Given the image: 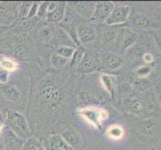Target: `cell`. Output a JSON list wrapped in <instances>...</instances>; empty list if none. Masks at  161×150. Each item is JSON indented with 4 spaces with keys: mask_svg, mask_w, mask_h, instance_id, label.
<instances>
[{
    "mask_svg": "<svg viewBox=\"0 0 161 150\" xmlns=\"http://www.w3.org/2000/svg\"><path fill=\"white\" fill-rule=\"evenodd\" d=\"M9 129L12 130L16 135L24 141L31 136V129L28 122L23 115L19 112H9L8 114Z\"/></svg>",
    "mask_w": 161,
    "mask_h": 150,
    "instance_id": "cell-1",
    "label": "cell"
},
{
    "mask_svg": "<svg viewBox=\"0 0 161 150\" xmlns=\"http://www.w3.org/2000/svg\"><path fill=\"white\" fill-rule=\"evenodd\" d=\"M40 97L43 99V102L49 108H56L62 103L63 93L57 86L52 83H46L40 87L39 90Z\"/></svg>",
    "mask_w": 161,
    "mask_h": 150,
    "instance_id": "cell-2",
    "label": "cell"
},
{
    "mask_svg": "<svg viewBox=\"0 0 161 150\" xmlns=\"http://www.w3.org/2000/svg\"><path fill=\"white\" fill-rule=\"evenodd\" d=\"M78 113L81 117L90 125L99 128L101 126L103 120L107 118L108 113L105 109L94 108V107H84L78 110Z\"/></svg>",
    "mask_w": 161,
    "mask_h": 150,
    "instance_id": "cell-3",
    "label": "cell"
},
{
    "mask_svg": "<svg viewBox=\"0 0 161 150\" xmlns=\"http://www.w3.org/2000/svg\"><path fill=\"white\" fill-rule=\"evenodd\" d=\"M115 7L113 2L109 1H102L97 2L94 7V11L90 20L94 22H105L107 18L112 13V11Z\"/></svg>",
    "mask_w": 161,
    "mask_h": 150,
    "instance_id": "cell-4",
    "label": "cell"
},
{
    "mask_svg": "<svg viewBox=\"0 0 161 150\" xmlns=\"http://www.w3.org/2000/svg\"><path fill=\"white\" fill-rule=\"evenodd\" d=\"M130 15V7L128 5H121L118 7H114L112 13L105 21V23L108 26H114L124 23L127 21Z\"/></svg>",
    "mask_w": 161,
    "mask_h": 150,
    "instance_id": "cell-5",
    "label": "cell"
},
{
    "mask_svg": "<svg viewBox=\"0 0 161 150\" xmlns=\"http://www.w3.org/2000/svg\"><path fill=\"white\" fill-rule=\"evenodd\" d=\"M60 136L70 148L79 149L82 145V138L79 132L72 127H66L60 133Z\"/></svg>",
    "mask_w": 161,
    "mask_h": 150,
    "instance_id": "cell-6",
    "label": "cell"
},
{
    "mask_svg": "<svg viewBox=\"0 0 161 150\" xmlns=\"http://www.w3.org/2000/svg\"><path fill=\"white\" fill-rule=\"evenodd\" d=\"M78 40L81 45H87V44L92 43L96 39L97 33L94 27L89 25H81L76 30Z\"/></svg>",
    "mask_w": 161,
    "mask_h": 150,
    "instance_id": "cell-7",
    "label": "cell"
},
{
    "mask_svg": "<svg viewBox=\"0 0 161 150\" xmlns=\"http://www.w3.org/2000/svg\"><path fill=\"white\" fill-rule=\"evenodd\" d=\"M2 140H3L4 145L8 147L10 150H21L22 145H23V143H24V141L22 140L20 137H18L9 128L4 130Z\"/></svg>",
    "mask_w": 161,
    "mask_h": 150,
    "instance_id": "cell-8",
    "label": "cell"
},
{
    "mask_svg": "<svg viewBox=\"0 0 161 150\" xmlns=\"http://www.w3.org/2000/svg\"><path fill=\"white\" fill-rule=\"evenodd\" d=\"M77 66H78V71L82 74L92 73V72L95 71L98 67L95 59H94L91 55L86 54V53L84 56H83L82 60L80 61V63Z\"/></svg>",
    "mask_w": 161,
    "mask_h": 150,
    "instance_id": "cell-9",
    "label": "cell"
},
{
    "mask_svg": "<svg viewBox=\"0 0 161 150\" xmlns=\"http://www.w3.org/2000/svg\"><path fill=\"white\" fill-rule=\"evenodd\" d=\"M158 125V121L154 117H148L141 121H139L136 124L137 129L139 130L144 135H151L152 133L156 130Z\"/></svg>",
    "mask_w": 161,
    "mask_h": 150,
    "instance_id": "cell-10",
    "label": "cell"
},
{
    "mask_svg": "<svg viewBox=\"0 0 161 150\" xmlns=\"http://www.w3.org/2000/svg\"><path fill=\"white\" fill-rule=\"evenodd\" d=\"M0 89H1L3 95L10 101H17L21 97V91L13 84H8V83L1 84Z\"/></svg>",
    "mask_w": 161,
    "mask_h": 150,
    "instance_id": "cell-11",
    "label": "cell"
},
{
    "mask_svg": "<svg viewBox=\"0 0 161 150\" xmlns=\"http://www.w3.org/2000/svg\"><path fill=\"white\" fill-rule=\"evenodd\" d=\"M65 11H66V2H58L57 7L52 12L47 14V20L55 24L59 23L64 18Z\"/></svg>",
    "mask_w": 161,
    "mask_h": 150,
    "instance_id": "cell-12",
    "label": "cell"
},
{
    "mask_svg": "<svg viewBox=\"0 0 161 150\" xmlns=\"http://www.w3.org/2000/svg\"><path fill=\"white\" fill-rule=\"evenodd\" d=\"M73 7L74 9L78 12L81 16L85 18H91L92 13L94 11V7L95 4L91 2H73Z\"/></svg>",
    "mask_w": 161,
    "mask_h": 150,
    "instance_id": "cell-13",
    "label": "cell"
},
{
    "mask_svg": "<svg viewBox=\"0 0 161 150\" xmlns=\"http://www.w3.org/2000/svg\"><path fill=\"white\" fill-rule=\"evenodd\" d=\"M49 150H69L70 147L65 143L60 134H52L48 137Z\"/></svg>",
    "mask_w": 161,
    "mask_h": 150,
    "instance_id": "cell-14",
    "label": "cell"
},
{
    "mask_svg": "<svg viewBox=\"0 0 161 150\" xmlns=\"http://www.w3.org/2000/svg\"><path fill=\"white\" fill-rule=\"evenodd\" d=\"M136 40H137V34L134 31H132L130 29L124 30L123 39H122V42H121L120 50L122 52H124L125 50H127L129 47H131L133 44L136 42Z\"/></svg>",
    "mask_w": 161,
    "mask_h": 150,
    "instance_id": "cell-15",
    "label": "cell"
},
{
    "mask_svg": "<svg viewBox=\"0 0 161 150\" xmlns=\"http://www.w3.org/2000/svg\"><path fill=\"white\" fill-rule=\"evenodd\" d=\"M102 61L107 68L112 69V70L117 69L122 64V59L118 56V55L112 54V53L104 54L102 56Z\"/></svg>",
    "mask_w": 161,
    "mask_h": 150,
    "instance_id": "cell-16",
    "label": "cell"
},
{
    "mask_svg": "<svg viewBox=\"0 0 161 150\" xmlns=\"http://www.w3.org/2000/svg\"><path fill=\"white\" fill-rule=\"evenodd\" d=\"M131 24L135 28L138 29H144L147 27L151 26V20L149 19L146 15L143 14H135L131 19Z\"/></svg>",
    "mask_w": 161,
    "mask_h": 150,
    "instance_id": "cell-17",
    "label": "cell"
},
{
    "mask_svg": "<svg viewBox=\"0 0 161 150\" xmlns=\"http://www.w3.org/2000/svg\"><path fill=\"white\" fill-rule=\"evenodd\" d=\"M100 82L103 88L106 90L110 95L113 96L114 94V88H115V78L113 76L108 74H102L100 76Z\"/></svg>",
    "mask_w": 161,
    "mask_h": 150,
    "instance_id": "cell-18",
    "label": "cell"
},
{
    "mask_svg": "<svg viewBox=\"0 0 161 150\" xmlns=\"http://www.w3.org/2000/svg\"><path fill=\"white\" fill-rule=\"evenodd\" d=\"M21 150H44V147L37 138L30 136L24 141Z\"/></svg>",
    "mask_w": 161,
    "mask_h": 150,
    "instance_id": "cell-19",
    "label": "cell"
},
{
    "mask_svg": "<svg viewBox=\"0 0 161 150\" xmlns=\"http://www.w3.org/2000/svg\"><path fill=\"white\" fill-rule=\"evenodd\" d=\"M78 100L79 102L84 103V104H89V103H96L98 102L97 97L90 91L87 90H80L78 93Z\"/></svg>",
    "mask_w": 161,
    "mask_h": 150,
    "instance_id": "cell-20",
    "label": "cell"
},
{
    "mask_svg": "<svg viewBox=\"0 0 161 150\" xmlns=\"http://www.w3.org/2000/svg\"><path fill=\"white\" fill-rule=\"evenodd\" d=\"M107 136L112 140H119L122 138L124 134V130L122 129L121 126L118 125H112L110 126L106 131Z\"/></svg>",
    "mask_w": 161,
    "mask_h": 150,
    "instance_id": "cell-21",
    "label": "cell"
},
{
    "mask_svg": "<svg viewBox=\"0 0 161 150\" xmlns=\"http://www.w3.org/2000/svg\"><path fill=\"white\" fill-rule=\"evenodd\" d=\"M17 67H18L17 63L11 58H8V57H1L0 58V68L8 71L9 73L15 71L16 69H17Z\"/></svg>",
    "mask_w": 161,
    "mask_h": 150,
    "instance_id": "cell-22",
    "label": "cell"
},
{
    "mask_svg": "<svg viewBox=\"0 0 161 150\" xmlns=\"http://www.w3.org/2000/svg\"><path fill=\"white\" fill-rule=\"evenodd\" d=\"M118 31L114 29V28H107L103 30L102 34H101V40L103 43H110L113 42L116 37H117Z\"/></svg>",
    "mask_w": 161,
    "mask_h": 150,
    "instance_id": "cell-23",
    "label": "cell"
},
{
    "mask_svg": "<svg viewBox=\"0 0 161 150\" xmlns=\"http://www.w3.org/2000/svg\"><path fill=\"white\" fill-rule=\"evenodd\" d=\"M76 50V47H71V46H60L58 49H57V52L56 54L60 55L61 57H63L65 59H71L72 56H73V54Z\"/></svg>",
    "mask_w": 161,
    "mask_h": 150,
    "instance_id": "cell-24",
    "label": "cell"
},
{
    "mask_svg": "<svg viewBox=\"0 0 161 150\" xmlns=\"http://www.w3.org/2000/svg\"><path fill=\"white\" fill-rule=\"evenodd\" d=\"M144 111V104L141 100L134 99L129 106V112L133 114H139Z\"/></svg>",
    "mask_w": 161,
    "mask_h": 150,
    "instance_id": "cell-25",
    "label": "cell"
},
{
    "mask_svg": "<svg viewBox=\"0 0 161 150\" xmlns=\"http://www.w3.org/2000/svg\"><path fill=\"white\" fill-rule=\"evenodd\" d=\"M84 55H85V51L81 46H79L78 48H76L73 56H72V58H71L72 59L71 60V64L72 65H78Z\"/></svg>",
    "mask_w": 161,
    "mask_h": 150,
    "instance_id": "cell-26",
    "label": "cell"
},
{
    "mask_svg": "<svg viewBox=\"0 0 161 150\" xmlns=\"http://www.w3.org/2000/svg\"><path fill=\"white\" fill-rule=\"evenodd\" d=\"M67 62H68L67 59L61 57L60 55H58V54H53L52 57H51V64L55 68L62 67V66H64Z\"/></svg>",
    "mask_w": 161,
    "mask_h": 150,
    "instance_id": "cell-27",
    "label": "cell"
},
{
    "mask_svg": "<svg viewBox=\"0 0 161 150\" xmlns=\"http://www.w3.org/2000/svg\"><path fill=\"white\" fill-rule=\"evenodd\" d=\"M39 35H40V38L45 42H50V40L53 38V32L51 30L50 27H43V28L40 30L39 32Z\"/></svg>",
    "mask_w": 161,
    "mask_h": 150,
    "instance_id": "cell-28",
    "label": "cell"
},
{
    "mask_svg": "<svg viewBox=\"0 0 161 150\" xmlns=\"http://www.w3.org/2000/svg\"><path fill=\"white\" fill-rule=\"evenodd\" d=\"M13 54L16 58H25L28 55V50L24 45H19L13 50Z\"/></svg>",
    "mask_w": 161,
    "mask_h": 150,
    "instance_id": "cell-29",
    "label": "cell"
},
{
    "mask_svg": "<svg viewBox=\"0 0 161 150\" xmlns=\"http://www.w3.org/2000/svg\"><path fill=\"white\" fill-rule=\"evenodd\" d=\"M150 73H151V68L147 65L141 66V67L137 68L135 71V74L137 75L138 78H144V77L148 76Z\"/></svg>",
    "mask_w": 161,
    "mask_h": 150,
    "instance_id": "cell-30",
    "label": "cell"
},
{
    "mask_svg": "<svg viewBox=\"0 0 161 150\" xmlns=\"http://www.w3.org/2000/svg\"><path fill=\"white\" fill-rule=\"evenodd\" d=\"M134 87L136 88L137 90H140V91H144L148 89L149 87V82L144 80V78H138L134 81Z\"/></svg>",
    "mask_w": 161,
    "mask_h": 150,
    "instance_id": "cell-31",
    "label": "cell"
},
{
    "mask_svg": "<svg viewBox=\"0 0 161 150\" xmlns=\"http://www.w3.org/2000/svg\"><path fill=\"white\" fill-rule=\"evenodd\" d=\"M133 90V87L131 84L127 82H122L119 85V93L121 95H127V94H130Z\"/></svg>",
    "mask_w": 161,
    "mask_h": 150,
    "instance_id": "cell-32",
    "label": "cell"
},
{
    "mask_svg": "<svg viewBox=\"0 0 161 150\" xmlns=\"http://www.w3.org/2000/svg\"><path fill=\"white\" fill-rule=\"evenodd\" d=\"M31 4H32L31 2H25V3H22L20 5L19 9H18L20 17H27V14H28V11H29Z\"/></svg>",
    "mask_w": 161,
    "mask_h": 150,
    "instance_id": "cell-33",
    "label": "cell"
},
{
    "mask_svg": "<svg viewBox=\"0 0 161 150\" xmlns=\"http://www.w3.org/2000/svg\"><path fill=\"white\" fill-rule=\"evenodd\" d=\"M38 7H39V3H37V2H33V3L31 4L30 8H29L28 14H27V18H28V19L34 18L35 16L37 15V12H38Z\"/></svg>",
    "mask_w": 161,
    "mask_h": 150,
    "instance_id": "cell-34",
    "label": "cell"
},
{
    "mask_svg": "<svg viewBox=\"0 0 161 150\" xmlns=\"http://www.w3.org/2000/svg\"><path fill=\"white\" fill-rule=\"evenodd\" d=\"M47 6H48V2H42L39 4L38 12H37L38 17H43L44 15H47Z\"/></svg>",
    "mask_w": 161,
    "mask_h": 150,
    "instance_id": "cell-35",
    "label": "cell"
},
{
    "mask_svg": "<svg viewBox=\"0 0 161 150\" xmlns=\"http://www.w3.org/2000/svg\"><path fill=\"white\" fill-rule=\"evenodd\" d=\"M9 75L10 73L8 71L0 68V84H6V83H8Z\"/></svg>",
    "mask_w": 161,
    "mask_h": 150,
    "instance_id": "cell-36",
    "label": "cell"
},
{
    "mask_svg": "<svg viewBox=\"0 0 161 150\" xmlns=\"http://www.w3.org/2000/svg\"><path fill=\"white\" fill-rule=\"evenodd\" d=\"M153 38H154V41L156 43V45L158 46V48L161 49V29L154 31Z\"/></svg>",
    "mask_w": 161,
    "mask_h": 150,
    "instance_id": "cell-37",
    "label": "cell"
},
{
    "mask_svg": "<svg viewBox=\"0 0 161 150\" xmlns=\"http://www.w3.org/2000/svg\"><path fill=\"white\" fill-rule=\"evenodd\" d=\"M7 13H8L7 3L0 2V17H3V16L7 15Z\"/></svg>",
    "mask_w": 161,
    "mask_h": 150,
    "instance_id": "cell-38",
    "label": "cell"
},
{
    "mask_svg": "<svg viewBox=\"0 0 161 150\" xmlns=\"http://www.w3.org/2000/svg\"><path fill=\"white\" fill-rule=\"evenodd\" d=\"M58 5V2H54V1H51V2H48V6H47V14L52 12V11L57 7Z\"/></svg>",
    "mask_w": 161,
    "mask_h": 150,
    "instance_id": "cell-39",
    "label": "cell"
},
{
    "mask_svg": "<svg viewBox=\"0 0 161 150\" xmlns=\"http://www.w3.org/2000/svg\"><path fill=\"white\" fill-rule=\"evenodd\" d=\"M143 59H144V61H145L146 63H149V62H152V61H153V56H152V54H150V53H145L143 55Z\"/></svg>",
    "mask_w": 161,
    "mask_h": 150,
    "instance_id": "cell-40",
    "label": "cell"
},
{
    "mask_svg": "<svg viewBox=\"0 0 161 150\" xmlns=\"http://www.w3.org/2000/svg\"><path fill=\"white\" fill-rule=\"evenodd\" d=\"M9 29L8 26H5V25H0V34H2V33H4L6 30Z\"/></svg>",
    "mask_w": 161,
    "mask_h": 150,
    "instance_id": "cell-41",
    "label": "cell"
},
{
    "mask_svg": "<svg viewBox=\"0 0 161 150\" xmlns=\"http://www.w3.org/2000/svg\"><path fill=\"white\" fill-rule=\"evenodd\" d=\"M5 120H6V116H4L1 112H0V124H3L4 125Z\"/></svg>",
    "mask_w": 161,
    "mask_h": 150,
    "instance_id": "cell-42",
    "label": "cell"
},
{
    "mask_svg": "<svg viewBox=\"0 0 161 150\" xmlns=\"http://www.w3.org/2000/svg\"><path fill=\"white\" fill-rule=\"evenodd\" d=\"M0 150H4V143L1 137H0Z\"/></svg>",
    "mask_w": 161,
    "mask_h": 150,
    "instance_id": "cell-43",
    "label": "cell"
},
{
    "mask_svg": "<svg viewBox=\"0 0 161 150\" xmlns=\"http://www.w3.org/2000/svg\"><path fill=\"white\" fill-rule=\"evenodd\" d=\"M2 129H3V124H0V133L2 132Z\"/></svg>",
    "mask_w": 161,
    "mask_h": 150,
    "instance_id": "cell-44",
    "label": "cell"
},
{
    "mask_svg": "<svg viewBox=\"0 0 161 150\" xmlns=\"http://www.w3.org/2000/svg\"><path fill=\"white\" fill-rule=\"evenodd\" d=\"M159 99H160V101H161V95L159 96Z\"/></svg>",
    "mask_w": 161,
    "mask_h": 150,
    "instance_id": "cell-45",
    "label": "cell"
}]
</instances>
